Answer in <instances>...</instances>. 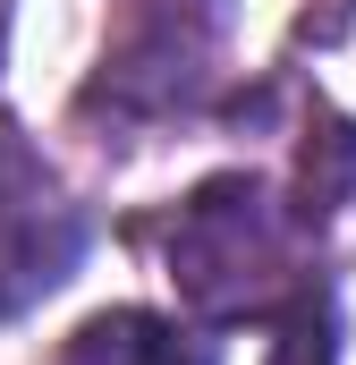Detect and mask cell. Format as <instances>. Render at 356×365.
<instances>
[{"instance_id":"8992f818","label":"cell","mask_w":356,"mask_h":365,"mask_svg":"<svg viewBox=\"0 0 356 365\" xmlns=\"http://www.w3.org/2000/svg\"><path fill=\"white\" fill-rule=\"evenodd\" d=\"M271 357L263 365H340V297H331V280L314 272L280 314H271Z\"/></svg>"},{"instance_id":"7a4b0ae2","label":"cell","mask_w":356,"mask_h":365,"mask_svg":"<svg viewBox=\"0 0 356 365\" xmlns=\"http://www.w3.org/2000/svg\"><path fill=\"white\" fill-rule=\"evenodd\" d=\"M221 43H229V0H127V26L102 51L93 86L77 93V119H93V128L187 119L212 86Z\"/></svg>"},{"instance_id":"52a82bcc","label":"cell","mask_w":356,"mask_h":365,"mask_svg":"<svg viewBox=\"0 0 356 365\" xmlns=\"http://www.w3.org/2000/svg\"><path fill=\"white\" fill-rule=\"evenodd\" d=\"M0 34H9V0H0Z\"/></svg>"},{"instance_id":"6da1fadb","label":"cell","mask_w":356,"mask_h":365,"mask_svg":"<svg viewBox=\"0 0 356 365\" xmlns=\"http://www.w3.org/2000/svg\"><path fill=\"white\" fill-rule=\"evenodd\" d=\"M170 280L204 323H271L314 280V230L255 170H221L170 212Z\"/></svg>"},{"instance_id":"277c9868","label":"cell","mask_w":356,"mask_h":365,"mask_svg":"<svg viewBox=\"0 0 356 365\" xmlns=\"http://www.w3.org/2000/svg\"><path fill=\"white\" fill-rule=\"evenodd\" d=\"M60 365H221V349L153 306H102L68 331Z\"/></svg>"},{"instance_id":"5b68a950","label":"cell","mask_w":356,"mask_h":365,"mask_svg":"<svg viewBox=\"0 0 356 365\" xmlns=\"http://www.w3.org/2000/svg\"><path fill=\"white\" fill-rule=\"evenodd\" d=\"M348 204H356V119H340V110H323V102H314L305 145H297V187H288V212L323 238Z\"/></svg>"},{"instance_id":"3957f363","label":"cell","mask_w":356,"mask_h":365,"mask_svg":"<svg viewBox=\"0 0 356 365\" xmlns=\"http://www.w3.org/2000/svg\"><path fill=\"white\" fill-rule=\"evenodd\" d=\"M93 247L85 204L60 187L34 136L0 128V323L34 314L43 297H60Z\"/></svg>"}]
</instances>
